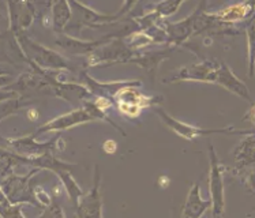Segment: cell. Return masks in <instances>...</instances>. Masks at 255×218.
Listing matches in <instances>:
<instances>
[{
    "instance_id": "6da1fadb",
    "label": "cell",
    "mask_w": 255,
    "mask_h": 218,
    "mask_svg": "<svg viewBox=\"0 0 255 218\" xmlns=\"http://www.w3.org/2000/svg\"><path fill=\"white\" fill-rule=\"evenodd\" d=\"M94 120H103V121H108L111 124L114 125L115 128H118L119 131H122V134L126 135L123 130L120 128L119 125H116L112 121V120L107 116L104 110L96 105L94 100H86L84 103V107L81 108H77L68 112V113H64L62 116H57L55 119L49 120L45 124H42L41 127H38L36 130V132L30 134L33 138H37L38 135H41L44 132H57V131H67L70 128H73L75 125L85 124V123H90V121H94Z\"/></svg>"
},
{
    "instance_id": "7a4b0ae2",
    "label": "cell",
    "mask_w": 255,
    "mask_h": 218,
    "mask_svg": "<svg viewBox=\"0 0 255 218\" xmlns=\"http://www.w3.org/2000/svg\"><path fill=\"white\" fill-rule=\"evenodd\" d=\"M14 36L19 44L21 51L26 56L27 64L33 63L37 67L42 68V70H49V71H63V70L73 71V67L62 55H59L57 52L44 47L38 42L33 41L25 33H16Z\"/></svg>"
},
{
    "instance_id": "3957f363",
    "label": "cell",
    "mask_w": 255,
    "mask_h": 218,
    "mask_svg": "<svg viewBox=\"0 0 255 218\" xmlns=\"http://www.w3.org/2000/svg\"><path fill=\"white\" fill-rule=\"evenodd\" d=\"M70 4L73 7L74 19L73 23L68 25L67 29L68 30L77 29V31H79L85 26L97 27L101 26V25H108V23L116 22L118 19H120V16L125 12H127V10L132 8L134 3H125L123 8L116 14H103V12L93 10L92 7H89L84 3H79V1H70Z\"/></svg>"
},
{
    "instance_id": "277c9868",
    "label": "cell",
    "mask_w": 255,
    "mask_h": 218,
    "mask_svg": "<svg viewBox=\"0 0 255 218\" xmlns=\"http://www.w3.org/2000/svg\"><path fill=\"white\" fill-rule=\"evenodd\" d=\"M136 88H138V85L126 86V88L120 89L119 92L114 96L116 108L119 109L120 113L125 114L127 117H136L143 108L162 103L161 97L154 99V97L145 96Z\"/></svg>"
},
{
    "instance_id": "5b68a950",
    "label": "cell",
    "mask_w": 255,
    "mask_h": 218,
    "mask_svg": "<svg viewBox=\"0 0 255 218\" xmlns=\"http://www.w3.org/2000/svg\"><path fill=\"white\" fill-rule=\"evenodd\" d=\"M210 156V173H209V191L212 201V217L221 218L225 210V192H224V166L219 161V157L212 145L209 146Z\"/></svg>"
},
{
    "instance_id": "8992f818",
    "label": "cell",
    "mask_w": 255,
    "mask_h": 218,
    "mask_svg": "<svg viewBox=\"0 0 255 218\" xmlns=\"http://www.w3.org/2000/svg\"><path fill=\"white\" fill-rule=\"evenodd\" d=\"M38 172V169L30 171L26 176H18L10 175L4 177L1 182V194L4 195L12 205H22V203H30L34 206H40L34 197V188L29 186L33 175Z\"/></svg>"
},
{
    "instance_id": "52a82bcc",
    "label": "cell",
    "mask_w": 255,
    "mask_h": 218,
    "mask_svg": "<svg viewBox=\"0 0 255 218\" xmlns=\"http://www.w3.org/2000/svg\"><path fill=\"white\" fill-rule=\"evenodd\" d=\"M138 52H134L126 41L120 38L108 41L105 45L96 49L88 59L89 66H114L118 63H128Z\"/></svg>"
},
{
    "instance_id": "ba28073f",
    "label": "cell",
    "mask_w": 255,
    "mask_h": 218,
    "mask_svg": "<svg viewBox=\"0 0 255 218\" xmlns=\"http://www.w3.org/2000/svg\"><path fill=\"white\" fill-rule=\"evenodd\" d=\"M220 63L216 60H203L198 64H191L188 67H182L177 70V73L167 79L165 82H205L216 83L217 79V71H219Z\"/></svg>"
},
{
    "instance_id": "9c48e42d",
    "label": "cell",
    "mask_w": 255,
    "mask_h": 218,
    "mask_svg": "<svg viewBox=\"0 0 255 218\" xmlns=\"http://www.w3.org/2000/svg\"><path fill=\"white\" fill-rule=\"evenodd\" d=\"M156 113L161 117V120L165 123L168 128H171L175 134H177L179 136H182L184 139L187 140H194L199 138V136H206L212 135V134H235L232 132V128L234 127H225V128H212V130H208V128H201V127H194V125H190L187 123H183L180 120L172 117L171 114L167 113L164 109L156 108Z\"/></svg>"
},
{
    "instance_id": "30bf717a",
    "label": "cell",
    "mask_w": 255,
    "mask_h": 218,
    "mask_svg": "<svg viewBox=\"0 0 255 218\" xmlns=\"http://www.w3.org/2000/svg\"><path fill=\"white\" fill-rule=\"evenodd\" d=\"M8 145L16 150L23 157H40L48 153H53L56 150H63L64 143L60 136H56L55 139L45 142V143H38L34 140L31 135H26L23 138H16V139H8Z\"/></svg>"
},
{
    "instance_id": "8fae6325",
    "label": "cell",
    "mask_w": 255,
    "mask_h": 218,
    "mask_svg": "<svg viewBox=\"0 0 255 218\" xmlns=\"http://www.w3.org/2000/svg\"><path fill=\"white\" fill-rule=\"evenodd\" d=\"M77 217L103 218V199H101V188H100V172L97 166L94 168L93 187L78 201Z\"/></svg>"
},
{
    "instance_id": "7c38bea8",
    "label": "cell",
    "mask_w": 255,
    "mask_h": 218,
    "mask_svg": "<svg viewBox=\"0 0 255 218\" xmlns=\"http://www.w3.org/2000/svg\"><path fill=\"white\" fill-rule=\"evenodd\" d=\"M10 30L16 33H25L33 25L36 8L29 1H7Z\"/></svg>"
},
{
    "instance_id": "4fadbf2b",
    "label": "cell",
    "mask_w": 255,
    "mask_h": 218,
    "mask_svg": "<svg viewBox=\"0 0 255 218\" xmlns=\"http://www.w3.org/2000/svg\"><path fill=\"white\" fill-rule=\"evenodd\" d=\"M216 85H219L221 88H224L225 90H228L231 93L239 96L240 99H245L246 101H251V94L249 88L246 86V83L243 81H240L234 71L227 66L225 63H220L219 71H217V79H216Z\"/></svg>"
},
{
    "instance_id": "5bb4252c",
    "label": "cell",
    "mask_w": 255,
    "mask_h": 218,
    "mask_svg": "<svg viewBox=\"0 0 255 218\" xmlns=\"http://www.w3.org/2000/svg\"><path fill=\"white\" fill-rule=\"evenodd\" d=\"M209 209L212 210V201H205L201 195V186L198 183H194L190 191H188L187 199L183 206V218H202V216Z\"/></svg>"
},
{
    "instance_id": "9a60e30c",
    "label": "cell",
    "mask_w": 255,
    "mask_h": 218,
    "mask_svg": "<svg viewBox=\"0 0 255 218\" xmlns=\"http://www.w3.org/2000/svg\"><path fill=\"white\" fill-rule=\"evenodd\" d=\"M176 49V47H167L162 51H151V52H142L136 53L135 56L131 59L128 63L136 64L141 68L146 70V73L150 75V78L154 81V75H156L158 64L165 60L167 57L171 56V53Z\"/></svg>"
},
{
    "instance_id": "2e32d148",
    "label": "cell",
    "mask_w": 255,
    "mask_h": 218,
    "mask_svg": "<svg viewBox=\"0 0 255 218\" xmlns=\"http://www.w3.org/2000/svg\"><path fill=\"white\" fill-rule=\"evenodd\" d=\"M107 40L110 41V37H104L99 41H82V40H77L74 37L60 33L56 38V44L67 52L85 55V53H93L96 49H99L103 44H105Z\"/></svg>"
},
{
    "instance_id": "e0dca14e",
    "label": "cell",
    "mask_w": 255,
    "mask_h": 218,
    "mask_svg": "<svg viewBox=\"0 0 255 218\" xmlns=\"http://www.w3.org/2000/svg\"><path fill=\"white\" fill-rule=\"evenodd\" d=\"M255 8V3L247 1V3H239L225 7L219 12L210 14L214 21L219 23H235V22L245 21L246 16L251 14V11Z\"/></svg>"
},
{
    "instance_id": "ac0fdd59",
    "label": "cell",
    "mask_w": 255,
    "mask_h": 218,
    "mask_svg": "<svg viewBox=\"0 0 255 218\" xmlns=\"http://www.w3.org/2000/svg\"><path fill=\"white\" fill-rule=\"evenodd\" d=\"M51 14H52V29L57 34L64 33V29L68 26V22L73 18V7L70 1L59 0L51 3Z\"/></svg>"
},
{
    "instance_id": "d6986e66",
    "label": "cell",
    "mask_w": 255,
    "mask_h": 218,
    "mask_svg": "<svg viewBox=\"0 0 255 218\" xmlns=\"http://www.w3.org/2000/svg\"><path fill=\"white\" fill-rule=\"evenodd\" d=\"M235 156L240 168L255 164V132H250L247 138L242 140V143L235 150Z\"/></svg>"
},
{
    "instance_id": "ffe728a7",
    "label": "cell",
    "mask_w": 255,
    "mask_h": 218,
    "mask_svg": "<svg viewBox=\"0 0 255 218\" xmlns=\"http://www.w3.org/2000/svg\"><path fill=\"white\" fill-rule=\"evenodd\" d=\"M247 40H249V77H254L255 64V15L251 18L247 26Z\"/></svg>"
},
{
    "instance_id": "44dd1931",
    "label": "cell",
    "mask_w": 255,
    "mask_h": 218,
    "mask_svg": "<svg viewBox=\"0 0 255 218\" xmlns=\"http://www.w3.org/2000/svg\"><path fill=\"white\" fill-rule=\"evenodd\" d=\"M0 212L3 218H26L22 212V205H12L3 194H1Z\"/></svg>"
},
{
    "instance_id": "7402d4cb",
    "label": "cell",
    "mask_w": 255,
    "mask_h": 218,
    "mask_svg": "<svg viewBox=\"0 0 255 218\" xmlns=\"http://www.w3.org/2000/svg\"><path fill=\"white\" fill-rule=\"evenodd\" d=\"M34 197H36L37 202H38L40 206H44V208L52 206V198L49 197L47 192L44 191V188L40 187V186L34 187Z\"/></svg>"
},
{
    "instance_id": "603a6c76",
    "label": "cell",
    "mask_w": 255,
    "mask_h": 218,
    "mask_svg": "<svg viewBox=\"0 0 255 218\" xmlns=\"http://www.w3.org/2000/svg\"><path fill=\"white\" fill-rule=\"evenodd\" d=\"M37 218H64V213L57 203H52V206L47 208V210Z\"/></svg>"
},
{
    "instance_id": "cb8c5ba5",
    "label": "cell",
    "mask_w": 255,
    "mask_h": 218,
    "mask_svg": "<svg viewBox=\"0 0 255 218\" xmlns=\"http://www.w3.org/2000/svg\"><path fill=\"white\" fill-rule=\"evenodd\" d=\"M103 149H104L105 153H108V154H114L115 151H116V149H118V145H116V142H115V140L108 139L104 142Z\"/></svg>"
},
{
    "instance_id": "d4e9b609",
    "label": "cell",
    "mask_w": 255,
    "mask_h": 218,
    "mask_svg": "<svg viewBox=\"0 0 255 218\" xmlns=\"http://www.w3.org/2000/svg\"><path fill=\"white\" fill-rule=\"evenodd\" d=\"M243 120H250L251 123L255 125V104L251 107V109L247 112V113L243 116Z\"/></svg>"
}]
</instances>
